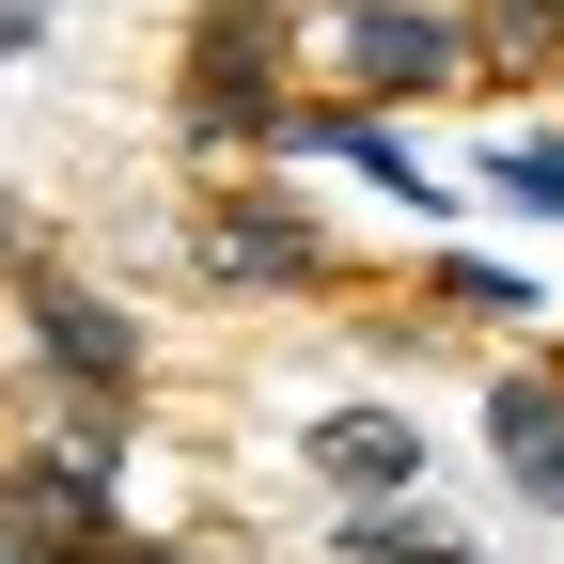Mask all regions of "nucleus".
<instances>
[{
	"label": "nucleus",
	"mask_w": 564,
	"mask_h": 564,
	"mask_svg": "<svg viewBox=\"0 0 564 564\" xmlns=\"http://www.w3.org/2000/svg\"><path fill=\"white\" fill-rule=\"evenodd\" d=\"M188 141H267L282 110H299V63H314V32H299V0H188Z\"/></svg>",
	"instance_id": "f257e3e1"
},
{
	"label": "nucleus",
	"mask_w": 564,
	"mask_h": 564,
	"mask_svg": "<svg viewBox=\"0 0 564 564\" xmlns=\"http://www.w3.org/2000/svg\"><path fill=\"white\" fill-rule=\"evenodd\" d=\"M314 63L345 79V110H423V95L486 79V63H470V17H455V0H345V17L314 32Z\"/></svg>",
	"instance_id": "f03ea898"
},
{
	"label": "nucleus",
	"mask_w": 564,
	"mask_h": 564,
	"mask_svg": "<svg viewBox=\"0 0 564 564\" xmlns=\"http://www.w3.org/2000/svg\"><path fill=\"white\" fill-rule=\"evenodd\" d=\"M17 329H32L47 392H79V408H141V314L110 299V282H63V267H32V282H17Z\"/></svg>",
	"instance_id": "7ed1b4c3"
},
{
	"label": "nucleus",
	"mask_w": 564,
	"mask_h": 564,
	"mask_svg": "<svg viewBox=\"0 0 564 564\" xmlns=\"http://www.w3.org/2000/svg\"><path fill=\"white\" fill-rule=\"evenodd\" d=\"M188 267H204V282H236V299H299V282H345V251H329L282 188H204V204H188Z\"/></svg>",
	"instance_id": "20e7f679"
},
{
	"label": "nucleus",
	"mask_w": 564,
	"mask_h": 564,
	"mask_svg": "<svg viewBox=\"0 0 564 564\" xmlns=\"http://www.w3.org/2000/svg\"><path fill=\"white\" fill-rule=\"evenodd\" d=\"M299 470L329 486V518H377V502H423V423L408 408H314V440H299Z\"/></svg>",
	"instance_id": "39448f33"
},
{
	"label": "nucleus",
	"mask_w": 564,
	"mask_h": 564,
	"mask_svg": "<svg viewBox=\"0 0 564 564\" xmlns=\"http://www.w3.org/2000/svg\"><path fill=\"white\" fill-rule=\"evenodd\" d=\"M486 455H502V486H518L533 518H564V361L486 377Z\"/></svg>",
	"instance_id": "423d86ee"
},
{
	"label": "nucleus",
	"mask_w": 564,
	"mask_h": 564,
	"mask_svg": "<svg viewBox=\"0 0 564 564\" xmlns=\"http://www.w3.org/2000/svg\"><path fill=\"white\" fill-rule=\"evenodd\" d=\"M329 564H486L440 502H377V518H329Z\"/></svg>",
	"instance_id": "0eeeda50"
},
{
	"label": "nucleus",
	"mask_w": 564,
	"mask_h": 564,
	"mask_svg": "<svg viewBox=\"0 0 564 564\" xmlns=\"http://www.w3.org/2000/svg\"><path fill=\"white\" fill-rule=\"evenodd\" d=\"M486 173H502V204H533V220H564V141H502Z\"/></svg>",
	"instance_id": "6e6552de"
},
{
	"label": "nucleus",
	"mask_w": 564,
	"mask_h": 564,
	"mask_svg": "<svg viewBox=\"0 0 564 564\" xmlns=\"http://www.w3.org/2000/svg\"><path fill=\"white\" fill-rule=\"evenodd\" d=\"M47 47V0H0V63H32Z\"/></svg>",
	"instance_id": "1a4fd4ad"
}]
</instances>
